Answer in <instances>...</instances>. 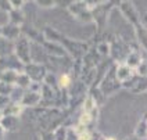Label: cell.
I'll use <instances>...</instances> for the list:
<instances>
[{
	"instance_id": "cell-1",
	"label": "cell",
	"mask_w": 147,
	"mask_h": 140,
	"mask_svg": "<svg viewBox=\"0 0 147 140\" xmlns=\"http://www.w3.org/2000/svg\"><path fill=\"white\" fill-rule=\"evenodd\" d=\"M68 11L82 22H92L93 21L92 10L89 8V4L86 1H74L68 6Z\"/></svg>"
},
{
	"instance_id": "cell-2",
	"label": "cell",
	"mask_w": 147,
	"mask_h": 140,
	"mask_svg": "<svg viewBox=\"0 0 147 140\" xmlns=\"http://www.w3.org/2000/svg\"><path fill=\"white\" fill-rule=\"evenodd\" d=\"M14 54H16L17 60L24 64L28 65L31 64V47H29V40L26 38H18L14 43Z\"/></svg>"
},
{
	"instance_id": "cell-3",
	"label": "cell",
	"mask_w": 147,
	"mask_h": 140,
	"mask_svg": "<svg viewBox=\"0 0 147 140\" xmlns=\"http://www.w3.org/2000/svg\"><path fill=\"white\" fill-rule=\"evenodd\" d=\"M24 74H26L29 76V79L32 82L39 83L40 81H43L47 75V71L45 65H40V64H35V63H31L28 65L24 67Z\"/></svg>"
},
{
	"instance_id": "cell-4",
	"label": "cell",
	"mask_w": 147,
	"mask_h": 140,
	"mask_svg": "<svg viewBox=\"0 0 147 140\" xmlns=\"http://www.w3.org/2000/svg\"><path fill=\"white\" fill-rule=\"evenodd\" d=\"M119 10H121L122 15L128 20V22L133 25V28L142 24L139 14H138L136 8H135V6L132 4L131 1H122V3L119 4Z\"/></svg>"
},
{
	"instance_id": "cell-5",
	"label": "cell",
	"mask_w": 147,
	"mask_h": 140,
	"mask_svg": "<svg viewBox=\"0 0 147 140\" xmlns=\"http://www.w3.org/2000/svg\"><path fill=\"white\" fill-rule=\"evenodd\" d=\"M20 35H21L20 26L10 24V22L1 25V28H0V36L7 42H16L20 38Z\"/></svg>"
},
{
	"instance_id": "cell-6",
	"label": "cell",
	"mask_w": 147,
	"mask_h": 140,
	"mask_svg": "<svg viewBox=\"0 0 147 140\" xmlns=\"http://www.w3.org/2000/svg\"><path fill=\"white\" fill-rule=\"evenodd\" d=\"M133 75H135V71L132 68H129L126 64H123V63H119L115 68V78L121 85L123 82H126V81H129Z\"/></svg>"
},
{
	"instance_id": "cell-7",
	"label": "cell",
	"mask_w": 147,
	"mask_h": 140,
	"mask_svg": "<svg viewBox=\"0 0 147 140\" xmlns=\"http://www.w3.org/2000/svg\"><path fill=\"white\" fill-rule=\"evenodd\" d=\"M42 100V96L40 93H36V92H31V90H26L22 96V99L20 101V104L22 107H35L40 103Z\"/></svg>"
},
{
	"instance_id": "cell-8",
	"label": "cell",
	"mask_w": 147,
	"mask_h": 140,
	"mask_svg": "<svg viewBox=\"0 0 147 140\" xmlns=\"http://www.w3.org/2000/svg\"><path fill=\"white\" fill-rule=\"evenodd\" d=\"M142 60H143V56L140 54L139 51H136V50H131V51H129V54H128L126 58H125V63H123V64H126L129 68H132V69L135 71V69L138 68V65L142 63Z\"/></svg>"
},
{
	"instance_id": "cell-9",
	"label": "cell",
	"mask_w": 147,
	"mask_h": 140,
	"mask_svg": "<svg viewBox=\"0 0 147 140\" xmlns=\"http://www.w3.org/2000/svg\"><path fill=\"white\" fill-rule=\"evenodd\" d=\"M18 74H20V72H18L17 69L7 68V69L1 71V74H0V82H4V83L16 86V81H17V78H18Z\"/></svg>"
},
{
	"instance_id": "cell-10",
	"label": "cell",
	"mask_w": 147,
	"mask_h": 140,
	"mask_svg": "<svg viewBox=\"0 0 147 140\" xmlns=\"http://www.w3.org/2000/svg\"><path fill=\"white\" fill-rule=\"evenodd\" d=\"M18 116H11V115H4L3 119L0 121V125L3 126V129L6 132H13L18 128Z\"/></svg>"
},
{
	"instance_id": "cell-11",
	"label": "cell",
	"mask_w": 147,
	"mask_h": 140,
	"mask_svg": "<svg viewBox=\"0 0 147 140\" xmlns=\"http://www.w3.org/2000/svg\"><path fill=\"white\" fill-rule=\"evenodd\" d=\"M135 35H136L139 44L147 51V28L143 24L135 26Z\"/></svg>"
},
{
	"instance_id": "cell-12",
	"label": "cell",
	"mask_w": 147,
	"mask_h": 140,
	"mask_svg": "<svg viewBox=\"0 0 147 140\" xmlns=\"http://www.w3.org/2000/svg\"><path fill=\"white\" fill-rule=\"evenodd\" d=\"M7 18H8V22H10V24L17 25V26H20L25 20L22 10H11L7 14Z\"/></svg>"
},
{
	"instance_id": "cell-13",
	"label": "cell",
	"mask_w": 147,
	"mask_h": 140,
	"mask_svg": "<svg viewBox=\"0 0 147 140\" xmlns=\"http://www.w3.org/2000/svg\"><path fill=\"white\" fill-rule=\"evenodd\" d=\"M31 83H32V81L29 79V76L26 74H24V72H20L18 74V78H17V81H16L17 88H20L22 90H28L29 86H31Z\"/></svg>"
},
{
	"instance_id": "cell-14",
	"label": "cell",
	"mask_w": 147,
	"mask_h": 140,
	"mask_svg": "<svg viewBox=\"0 0 147 140\" xmlns=\"http://www.w3.org/2000/svg\"><path fill=\"white\" fill-rule=\"evenodd\" d=\"M24 107L20 104V103H10L7 106V108L3 111L4 115H11V116H18L21 112H22Z\"/></svg>"
},
{
	"instance_id": "cell-15",
	"label": "cell",
	"mask_w": 147,
	"mask_h": 140,
	"mask_svg": "<svg viewBox=\"0 0 147 140\" xmlns=\"http://www.w3.org/2000/svg\"><path fill=\"white\" fill-rule=\"evenodd\" d=\"M135 136L139 140H144L147 139V119H140V122L136 126V131H135Z\"/></svg>"
},
{
	"instance_id": "cell-16",
	"label": "cell",
	"mask_w": 147,
	"mask_h": 140,
	"mask_svg": "<svg viewBox=\"0 0 147 140\" xmlns=\"http://www.w3.org/2000/svg\"><path fill=\"white\" fill-rule=\"evenodd\" d=\"M82 107H83V112H89V114H92L94 110H97V101L93 99L92 96H86L85 100H83Z\"/></svg>"
},
{
	"instance_id": "cell-17",
	"label": "cell",
	"mask_w": 147,
	"mask_h": 140,
	"mask_svg": "<svg viewBox=\"0 0 147 140\" xmlns=\"http://www.w3.org/2000/svg\"><path fill=\"white\" fill-rule=\"evenodd\" d=\"M135 74L140 78H147V60H144V58L142 60V63L135 69Z\"/></svg>"
},
{
	"instance_id": "cell-18",
	"label": "cell",
	"mask_w": 147,
	"mask_h": 140,
	"mask_svg": "<svg viewBox=\"0 0 147 140\" xmlns=\"http://www.w3.org/2000/svg\"><path fill=\"white\" fill-rule=\"evenodd\" d=\"M13 90H14V86H13V85L0 82V96L10 97V96H11V93H13Z\"/></svg>"
},
{
	"instance_id": "cell-19",
	"label": "cell",
	"mask_w": 147,
	"mask_h": 140,
	"mask_svg": "<svg viewBox=\"0 0 147 140\" xmlns=\"http://www.w3.org/2000/svg\"><path fill=\"white\" fill-rule=\"evenodd\" d=\"M57 83H58V88H60V89H67V88H69V85H71V76L68 74H63L57 79Z\"/></svg>"
},
{
	"instance_id": "cell-20",
	"label": "cell",
	"mask_w": 147,
	"mask_h": 140,
	"mask_svg": "<svg viewBox=\"0 0 147 140\" xmlns=\"http://www.w3.org/2000/svg\"><path fill=\"white\" fill-rule=\"evenodd\" d=\"M97 53L100 56H108L111 53V43L108 42H103L97 46Z\"/></svg>"
},
{
	"instance_id": "cell-21",
	"label": "cell",
	"mask_w": 147,
	"mask_h": 140,
	"mask_svg": "<svg viewBox=\"0 0 147 140\" xmlns=\"http://www.w3.org/2000/svg\"><path fill=\"white\" fill-rule=\"evenodd\" d=\"M67 132H68V129H65L64 126H58L53 133H54L56 140H67Z\"/></svg>"
},
{
	"instance_id": "cell-22",
	"label": "cell",
	"mask_w": 147,
	"mask_h": 140,
	"mask_svg": "<svg viewBox=\"0 0 147 140\" xmlns=\"http://www.w3.org/2000/svg\"><path fill=\"white\" fill-rule=\"evenodd\" d=\"M36 4L43 8H51L54 6H57V1H42L40 0V1H36Z\"/></svg>"
},
{
	"instance_id": "cell-23",
	"label": "cell",
	"mask_w": 147,
	"mask_h": 140,
	"mask_svg": "<svg viewBox=\"0 0 147 140\" xmlns=\"http://www.w3.org/2000/svg\"><path fill=\"white\" fill-rule=\"evenodd\" d=\"M67 140H78V135L75 132V129H68V132H67Z\"/></svg>"
},
{
	"instance_id": "cell-24",
	"label": "cell",
	"mask_w": 147,
	"mask_h": 140,
	"mask_svg": "<svg viewBox=\"0 0 147 140\" xmlns=\"http://www.w3.org/2000/svg\"><path fill=\"white\" fill-rule=\"evenodd\" d=\"M42 140H56L53 132H45L42 135Z\"/></svg>"
},
{
	"instance_id": "cell-25",
	"label": "cell",
	"mask_w": 147,
	"mask_h": 140,
	"mask_svg": "<svg viewBox=\"0 0 147 140\" xmlns=\"http://www.w3.org/2000/svg\"><path fill=\"white\" fill-rule=\"evenodd\" d=\"M4 133H6V131H4V129H3V126L0 125V140L3 139V136H4Z\"/></svg>"
},
{
	"instance_id": "cell-26",
	"label": "cell",
	"mask_w": 147,
	"mask_h": 140,
	"mask_svg": "<svg viewBox=\"0 0 147 140\" xmlns=\"http://www.w3.org/2000/svg\"><path fill=\"white\" fill-rule=\"evenodd\" d=\"M97 140H115L114 137H104V136H98Z\"/></svg>"
}]
</instances>
